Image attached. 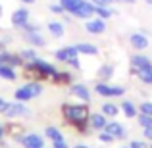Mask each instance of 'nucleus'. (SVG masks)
<instances>
[{
  "mask_svg": "<svg viewBox=\"0 0 152 148\" xmlns=\"http://www.w3.org/2000/svg\"><path fill=\"white\" fill-rule=\"evenodd\" d=\"M71 93H73L77 98H81L83 102H89L91 100V93H89V89H87L85 85H73L71 87Z\"/></svg>",
  "mask_w": 152,
  "mask_h": 148,
  "instance_id": "14",
  "label": "nucleus"
},
{
  "mask_svg": "<svg viewBox=\"0 0 152 148\" xmlns=\"http://www.w3.org/2000/svg\"><path fill=\"white\" fill-rule=\"evenodd\" d=\"M0 62L6 63V66H10V67H15V66H21L23 60H21V56L10 54V52H0Z\"/></svg>",
  "mask_w": 152,
  "mask_h": 148,
  "instance_id": "10",
  "label": "nucleus"
},
{
  "mask_svg": "<svg viewBox=\"0 0 152 148\" xmlns=\"http://www.w3.org/2000/svg\"><path fill=\"white\" fill-rule=\"evenodd\" d=\"M77 48L75 46H64V48H60V50H56V60H60V62H69L71 58H77Z\"/></svg>",
  "mask_w": 152,
  "mask_h": 148,
  "instance_id": "8",
  "label": "nucleus"
},
{
  "mask_svg": "<svg viewBox=\"0 0 152 148\" xmlns=\"http://www.w3.org/2000/svg\"><path fill=\"white\" fill-rule=\"evenodd\" d=\"M150 148H152V144H150Z\"/></svg>",
  "mask_w": 152,
  "mask_h": 148,
  "instance_id": "45",
  "label": "nucleus"
},
{
  "mask_svg": "<svg viewBox=\"0 0 152 148\" xmlns=\"http://www.w3.org/2000/svg\"><path fill=\"white\" fill-rule=\"evenodd\" d=\"M46 27H48V33L52 35V37H56V39L64 37V33H66V29H64V23H60V21H50Z\"/></svg>",
  "mask_w": 152,
  "mask_h": 148,
  "instance_id": "17",
  "label": "nucleus"
},
{
  "mask_svg": "<svg viewBox=\"0 0 152 148\" xmlns=\"http://www.w3.org/2000/svg\"><path fill=\"white\" fill-rule=\"evenodd\" d=\"M137 77L146 85H152V67L148 69H137Z\"/></svg>",
  "mask_w": 152,
  "mask_h": 148,
  "instance_id": "23",
  "label": "nucleus"
},
{
  "mask_svg": "<svg viewBox=\"0 0 152 148\" xmlns=\"http://www.w3.org/2000/svg\"><path fill=\"white\" fill-rule=\"evenodd\" d=\"M85 31L91 35H102L106 31V21L100 17H94V19H87L85 21Z\"/></svg>",
  "mask_w": 152,
  "mask_h": 148,
  "instance_id": "4",
  "label": "nucleus"
},
{
  "mask_svg": "<svg viewBox=\"0 0 152 148\" xmlns=\"http://www.w3.org/2000/svg\"><path fill=\"white\" fill-rule=\"evenodd\" d=\"M54 148H67L66 142H54Z\"/></svg>",
  "mask_w": 152,
  "mask_h": 148,
  "instance_id": "38",
  "label": "nucleus"
},
{
  "mask_svg": "<svg viewBox=\"0 0 152 148\" xmlns=\"http://www.w3.org/2000/svg\"><path fill=\"white\" fill-rule=\"evenodd\" d=\"M21 60H27V62H33L35 58H37V54H35V50L33 48H27V50H21Z\"/></svg>",
  "mask_w": 152,
  "mask_h": 148,
  "instance_id": "28",
  "label": "nucleus"
},
{
  "mask_svg": "<svg viewBox=\"0 0 152 148\" xmlns=\"http://www.w3.org/2000/svg\"><path fill=\"white\" fill-rule=\"evenodd\" d=\"M98 139H100L102 142H112V141H114V137H112L110 133H106V131H102V133H100V137H98Z\"/></svg>",
  "mask_w": 152,
  "mask_h": 148,
  "instance_id": "33",
  "label": "nucleus"
},
{
  "mask_svg": "<svg viewBox=\"0 0 152 148\" xmlns=\"http://www.w3.org/2000/svg\"><path fill=\"white\" fill-rule=\"evenodd\" d=\"M104 131H106V133H110L114 139H118V137L121 139V137H123V133H125V131H123V127L119 125V123H115V121H110V123H106Z\"/></svg>",
  "mask_w": 152,
  "mask_h": 148,
  "instance_id": "13",
  "label": "nucleus"
},
{
  "mask_svg": "<svg viewBox=\"0 0 152 148\" xmlns=\"http://www.w3.org/2000/svg\"><path fill=\"white\" fill-rule=\"evenodd\" d=\"M46 137H48L52 142H64L62 133H60L56 127H48V129H46Z\"/></svg>",
  "mask_w": 152,
  "mask_h": 148,
  "instance_id": "24",
  "label": "nucleus"
},
{
  "mask_svg": "<svg viewBox=\"0 0 152 148\" xmlns=\"http://www.w3.org/2000/svg\"><path fill=\"white\" fill-rule=\"evenodd\" d=\"M129 148H145V144H142V142H139V141H133Z\"/></svg>",
  "mask_w": 152,
  "mask_h": 148,
  "instance_id": "36",
  "label": "nucleus"
},
{
  "mask_svg": "<svg viewBox=\"0 0 152 148\" xmlns=\"http://www.w3.org/2000/svg\"><path fill=\"white\" fill-rule=\"evenodd\" d=\"M119 2H123V4H129V6H131V4H135L137 0H119Z\"/></svg>",
  "mask_w": 152,
  "mask_h": 148,
  "instance_id": "39",
  "label": "nucleus"
},
{
  "mask_svg": "<svg viewBox=\"0 0 152 148\" xmlns=\"http://www.w3.org/2000/svg\"><path fill=\"white\" fill-rule=\"evenodd\" d=\"M0 77H2V79H8V81H15V77H18V75H15L14 67L2 63V66H0Z\"/></svg>",
  "mask_w": 152,
  "mask_h": 148,
  "instance_id": "21",
  "label": "nucleus"
},
{
  "mask_svg": "<svg viewBox=\"0 0 152 148\" xmlns=\"http://www.w3.org/2000/svg\"><path fill=\"white\" fill-rule=\"evenodd\" d=\"M112 75H114V66H112V63H104L100 67V71H98V77L104 79V81H108Z\"/></svg>",
  "mask_w": 152,
  "mask_h": 148,
  "instance_id": "22",
  "label": "nucleus"
},
{
  "mask_svg": "<svg viewBox=\"0 0 152 148\" xmlns=\"http://www.w3.org/2000/svg\"><path fill=\"white\" fill-rule=\"evenodd\" d=\"M62 114L67 121L77 123V125H85L89 121V108L83 106V104H64Z\"/></svg>",
  "mask_w": 152,
  "mask_h": 148,
  "instance_id": "1",
  "label": "nucleus"
},
{
  "mask_svg": "<svg viewBox=\"0 0 152 148\" xmlns=\"http://www.w3.org/2000/svg\"><path fill=\"white\" fill-rule=\"evenodd\" d=\"M0 15H2V6H0Z\"/></svg>",
  "mask_w": 152,
  "mask_h": 148,
  "instance_id": "44",
  "label": "nucleus"
},
{
  "mask_svg": "<svg viewBox=\"0 0 152 148\" xmlns=\"http://www.w3.org/2000/svg\"><path fill=\"white\" fill-rule=\"evenodd\" d=\"M75 148H87V146H83V144H77V146H75Z\"/></svg>",
  "mask_w": 152,
  "mask_h": 148,
  "instance_id": "42",
  "label": "nucleus"
},
{
  "mask_svg": "<svg viewBox=\"0 0 152 148\" xmlns=\"http://www.w3.org/2000/svg\"><path fill=\"white\" fill-rule=\"evenodd\" d=\"M129 42H131V46H133L135 50H146L148 48V37H146L142 31H137V33L131 35Z\"/></svg>",
  "mask_w": 152,
  "mask_h": 148,
  "instance_id": "6",
  "label": "nucleus"
},
{
  "mask_svg": "<svg viewBox=\"0 0 152 148\" xmlns=\"http://www.w3.org/2000/svg\"><path fill=\"white\" fill-rule=\"evenodd\" d=\"M71 15H75V17H79V19H91L94 15V4L91 2V0H85Z\"/></svg>",
  "mask_w": 152,
  "mask_h": 148,
  "instance_id": "5",
  "label": "nucleus"
},
{
  "mask_svg": "<svg viewBox=\"0 0 152 148\" xmlns=\"http://www.w3.org/2000/svg\"><path fill=\"white\" fill-rule=\"evenodd\" d=\"M145 137L152 142V127H146V129H145Z\"/></svg>",
  "mask_w": 152,
  "mask_h": 148,
  "instance_id": "35",
  "label": "nucleus"
},
{
  "mask_svg": "<svg viewBox=\"0 0 152 148\" xmlns=\"http://www.w3.org/2000/svg\"><path fill=\"white\" fill-rule=\"evenodd\" d=\"M29 21V10L27 8H18V10L12 14V25L23 29V25Z\"/></svg>",
  "mask_w": 152,
  "mask_h": 148,
  "instance_id": "7",
  "label": "nucleus"
},
{
  "mask_svg": "<svg viewBox=\"0 0 152 148\" xmlns=\"http://www.w3.org/2000/svg\"><path fill=\"white\" fill-rule=\"evenodd\" d=\"M131 66L135 67V71L137 69H148V67H152V60L142 56V54H135L131 58Z\"/></svg>",
  "mask_w": 152,
  "mask_h": 148,
  "instance_id": "9",
  "label": "nucleus"
},
{
  "mask_svg": "<svg viewBox=\"0 0 152 148\" xmlns=\"http://www.w3.org/2000/svg\"><path fill=\"white\" fill-rule=\"evenodd\" d=\"M6 106H8V104L4 102L2 98H0V114H4V110H6Z\"/></svg>",
  "mask_w": 152,
  "mask_h": 148,
  "instance_id": "37",
  "label": "nucleus"
},
{
  "mask_svg": "<svg viewBox=\"0 0 152 148\" xmlns=\"http://www.w3.org/2000/svg\"><path fill=\"white\" fill-rule=\"evenodd\" d=\"M23 144L27 148H42V139L39 137V135H27V137H23Z\"/></svg>",
  "mask_w": 152,
  "mask_h": 148,
  "instance_id": "15",
  "label": "nucleus"
},
{
  "mask_svg": "<svg viewBox=\"0 0 152 148\" xmlns=\"http://www.w3.org/2000/svg\"><path fill=\"white\" fill-rule=\"evenodd\" d=\"M75 48H77L79 54H87V56H96L98 54V48L94 44H89V42H79V44H75Z\"/></svg>",
  "mask_w": 152,
  "mask_h": 148,
  "instance_id": "16",
  "label": "nucleus"
},
{
  "mask_svg": "<svg viewBox=\"0 0 152 148\" xmlns=\"http://www.w3.org/2000/svg\"><path fill=\"white\" fill-rule=\"evenodd\" d=\"M23 4H35V0H21Z\"/></svg>",
  "mask_w": 152,
  "mask_h": 148,
  "instance_id": "40",
  "label": "nucleus"
},
{
  "mask_svg": "<svg viewBox=\"0 0 152 148\" xmlns=\"http://www.w3.org/2000/svg\"><path fill=\"white\" fill-rule=\"evenodd\" d=\"M121 110H123V114H125L127 117H135V115H137V108L133 106V102H123Z\"/></svg>",
  "mask_w": 152,
  "mask_h": 148,
  "instance_id": "26",
  "label": "nucleus"
},
{
  "mask_svg": "<svg viewBox=\"0 0 152 148\" xmlns=\"http://www.w3.org/2000/svg\"><path fill=\"white\" fill-rule=\"evenodd\" d=\"M25 41L33 46H45L46 44L45 37H42L39 31H25Z\"/></svg>",
  "mask_w": 152,
  "mask_h": 148,
  "instance_id": "11",
  "label": "nucleus"
},
{
  "mask_svg": "<svg viewBox=\"0 0 152 148\" xmlns=\"http://www.w3.org/2000/svg\"><path fill=\"white\" fill-rule=\"evenodd\" d=\"M118 112H119V110H118V106H115V104L106 102V104L102 106V114H104V115H110V117H114Z\"/></svg>",
  "mask_w": 152,
  "mask_h": 148,
  "instance_id": "27",
  "label": "nucleus"
},
{
  "mask_svg": "<svg viewBox=\"0 0 152 148\" xmlns=\"http://www.w3.org/2000/svg\"><path fill=\"white\" fill-rule=\"evenodd\" d=\"M52 79H54L56 83H60V85H67V83H71V73H67V71H58Z\"/></svg>",
  "mask_w": 152,
  "mask_h": 148,
  "instance_id": "25",
  "label": "nucleus"
},
{
  "mask_svg": "<svg viewBox=\"0 0 152 148\" xmlns=\"http://www.w3.org/2000/svg\"><path fill=\"white\" fill-rule=\"evenodd\" d=\"M114 14H115V12L112 10L110 6H94V15L100 17V19H110Z\"/></svg>",
  "mask_w": 152,
  "mask_h": 148,
  "instance_id": "19",
  "label": "nucleus"
},
{
  "mask_svg": "<svg viewBox=\"0 0 152 148\" xmlns=\"http://www.w3.org/2000/svg\"><path fill=\"white\" fill-rule=\"evenodd\" d=\"M48 10L52 12V14H66V10H64V6H62V4H50V6H48Z\"/></svg>",
  "mask_w": 152,
  "mask_h": 148,
  "instance_id": "30",
  "label": "nucleus"
},
{
  "mask_svg": "<svg viewBox=\"0 0 152 148\" xmlns=\"http://www.w3.org/2000/svg\"><path fill=\"white\" fill-rule=\"evenodd\" d=\"M139 123H141L142 127H152V115H146V114H141L139 115Z\"/></svg>",
  "mask_w": 152,
  "mask_h": 148,
  "instance_id": "29",
  "label": "nucleus"
},
{
  "mask_svg": "<svg viewBox=\"0 0 152 148\" xmlns=\"http://www.w3.org/2000/svg\"><path fill=\"white\" fill-rule=\"evenodd\" d=\"M0 137H2V127H0Z\"/></svg>",
  "mask_w": 152,
  "mask_h": 148,
  "instance_id": "43",
  "label": "nucleus"
},
{
  "mask_svg": "<svg viewBox=\"0 0 152 148\" xmlns=\"http://www.w3.org/2000/svg\"><path fill=\"white\" fill-rule=\"evenodd\" d=\"M91 121V127H94V129H104L106 127V115L104 114H93L89 117Z\"/></svg>",
  "mask_w": 152,
  "mask_h": 148,
  "instance_id": "18",
  "label": "nucleus"
},
{
  "mask_svg": "<svg viewBox=\"0 0 152 148\" xmlns=\"http://www.w3.org/2000/svg\"><path fill=\"white\" fill-rule=\"evenodd\" d=\"M4 114H6L8 117H14V115H27L29 110H27L25 106H21V104H8Z\"/></svg>",
  "mask_w": 152,
  "mask_h": 148,
  "instance_id": "12",
  "label": "nucleus"
},
{
  "mask_svg": "<svg viewBox=\"0 0 152 148\" xmlns=\"http://www.w3.org/2000/svg\"><path fill=\"white\" fill-rule=\"evenodd\" d=\"M67 63H69L71 67H75V69H79V67H81V63H79V58H71Z\"/></svg>",
  "mask_w": 152,
  "mask_h": 148,
  "instance_id": "34",
  "label": "nucleus"
},
{
  "mask_svg": "<svg viewBox=\"0 0 152 148\" xmlns=\"http://www.w3.org/2000/svg\"><path fill=\"white\" fill-rule=\"evenodd\" d=\"M94 90H96V94H100V96H106V98H112V96H123V93H125V89H123V87H110L108 83H98V85L94 87Z\"/></svg>",
  "mask_w": 152,
  "mask_h": 148,
  "instance_id": "3",
  "label": "nucleus"
},
{
  "mask_svg": "<svg viewBox=\"0 0 152 148\" xmlns=\"http://www.w3.org/2000/svg\"><path fill=\"white\" fill-rule=\"evenodd\" d=\"M94 6H112V4L119 2V0H91Z\"/></svg>",
  "mask_w": 152,
  "mask_h": 148,
  "instance_id": "31",
  "label": "nucleus"
},
{
  "mask_svg": "<svg viewBox=\"0 0 152 148\" xmlns=\"http://www.w3.org/2000/svg\"><path fill=\"white\" fill-rule=\"evenodd\" d=\"M83 2H85V0H60V4L64 6V10H66L67 14H73Z\"/></svg>",
  "mask_w": 152,
  "mask_h": 148,
  "instance_id": "20",
  "label": "nucleus"
},
{
  "mask_svg": "<svg viewBox=\"0 0 152 148\" xmlns=\"http://www.w3.org/2000/svg\"><path fill=\"white\" fill-rule=\"evenodd\" d=\"M145 2H146V4H148V6H152V0H145Z\"/></svg>",
  "mask_w": 152,
  "mask_h": 148,
  "instance_id": "41",
  "label": "nucleus"
},
{
  "mask_svg": "<svg viewBox=\"0 0 152 148\" xmlns=\"http://www.w3.org/2000/svg\"><path fill=\"white\" fill-rule=\"evenodd\" d=\"M41 93H42L41 83H27L25 87H19V89L15 90V100H18V102H27V100L39 96Z\"/></svg>",
  "mask_w": 152,
  "mask_h": 148,
  "instance_id": "2",
  "label": "nucleus"
},
{
  "mask_svg": "<svg viewBox=\"0 0 152 148\" xmlns=\"http://www.w3.org/2000/svg\"><path fill=\"white\" fill-rule=\"evenodd\" d=\"M141 114L152 115V102H145V104H141Z\"/></svg>",
  "mask_w": 152,
  "mask_h": 148,
  "instance_id": "32",
  "label": "nucleus"
}]
</instances>
